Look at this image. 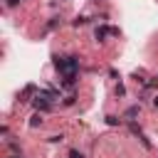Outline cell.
<instances>
[{"mask_svg": "<svg viewBox=\"0 0 158 158\" xmlns=\"http://www.w3.org/2000/svg\"><path fill=\"white\" fill-rule=\"evenodd\" d=\"M52 64H54V69H57L62 77H67V74H79V57H74V54H69V57L54 54V57H52Z\"/></svg>", "mask_w": 158, "mask_h": 158, "instance_id": "cell-1", "label": "cell"}, {"mask_svg": "<svg viewBox=\"0 0 158 158\" xmlns=\"http://www.w3.org/2000/svg\"><path fill=\"white\" fill-rule=\"evenodd\" d=\"M74 84H77V74H67L59 79V86H64V89H72Z\"/></svg>", "mask_w": 158, "mask_h": 158, "instance_id": "cell-2", "label": "cell"}, {"mask_svg": "<svg viewBox=\"0 0 158 158\" xmlns=\"http://www.w3.org/2000/svg\"><path fill=\"white\" fill-rule=\"evenodd\" d=\"M109 35H111V27H104V25H101V27H96V40H99V42H104Z\"/></svg>", "mask_w": 158, "mask_h": 158, "instance_id": "cell-3", "label": "cell"}, {"mask_svg": "<svg viewBox=\"0 0 158 158\" xmlns=\"http://www.w3.org/2000/svg\"><path fill=\"white\" fill-rule=\"evenodd\" d=\"M37 91H40V89H37L35 84H27V86L22 89V101H30L27 96H32V94H37Z\"/></svg>", "mask_w": 158, "mask_h": 158, "instance_id": "cell-4", "label": "cell"}, {"mask_svg": "<svg viewBox=\"0 0 158 158\" xmlns=\"http://www.w3.org/2000/svg\"><path fill=\"white\" fill-rule=\"evenodd\" d=\"M30 126H32V128H37V126H42V111H37V114L32 116V121H30Z\"/></svg>", "mask_w": 158, "mask_h": 158, "instance_id": "cell-5", "label": "cell"}, {"mask_svg": "<svg viewBox=\"0 0 158 158\" xmlns=\"http://www.w3.org/2000/svg\"><path fill=\"white\" fill-rule=\"evenodd\" d=\"M123 116H126V118H133V116H138V106H128Z\"/></svg>", "mask_w": 158, "mask_h": 158, "instance_id": "cell-6", "label": "cell"}, {"mask_svg": "<svg viewBox=\"0 0 158 158\" xmlns=\"http://www.w3.org/2000/svg\"><path fill=\"white\" fill-rule=\"evenodd\" d=\"M57 25H62V17H52V20L47 22V30H54Z\"/></svg>", "mask_w": 158, "mask_h": 158, "instance_id": "cell-7", "label": "cell"}, {"mask_svg": "<svg viewBox=\"0 0 158 158\" xmlns=\"http://www.w3.org/2000/svg\"><path fill=\"white\" fill-rule=\"evenodd\" d=\"M106 123H109V126H118L121 118H116V116H106Z\"/></svg>", "mask_w": 158, "mask_h": 158, "instance_id": "cell-8", "label": "cell"}, {"mask_svg": "<svg viewBox=\"0 0 158 158\" xmlns=\"http://www.w3.org/2000/svg\"><path fill=\"white\" fill-rule=\"evenodd\" d=\"M74 101H77V96H74V94H69V96H67V99H64V106H72V104H74Z\"/></svg>", "mask_w": 158, "mask_h": 158, "instance_id": "cell-9", "label": "cell"}, {"mask_svg": "<svg viewBox=\"0 0 158 158\" xmlns=\"http://www.w3.org/2000/svg\"><path fill=\"white\" fill-rule=\"evenodd\" d=\"M62 141H64L62 133H59V136H49V143H62Z\"/></svg>", "mask_w": 158, "mask_h": 158, "instance_id": "cell-10", "label": "cell"}, {"mask_svg": "<svg viewBox=\"0 0 158 158\" xmlns=\"http://www.w3.org/2000/svg\"><path fill=\"white\" fill-rule=\"evenodd\" d=\"M69 158H84V156H81L77 148H72V151H69Z\"/></svg>", "mask_w": 158, "mask_h": 158, "instance_id": "cell-11", "label": "cell"}, {"mask_svg": "<svg viewBox=\"0 0 158 158\" xmlns=\"http://www.w3.org/2000/svg\"><path fill=\"white\" fill-rule=\"evenodd\" d=\"M84 22H86V17H77L72 25H74V27H79V25H84Z\"/></svg>", "mask_w": 158, "mask_h": 158, "instance_id": "cell-12", "label": "cell"}, {"mask_svg": "<svg viewBox=\"0 0 158 158\" xmlns=\"http://www.w3.org/2000/svg\"><path fill=\"white\" fill-rule=\"evenodd\" d=\"M116 94H118V96H123V94H126V89H123V84H116Z\"/></svg>", "mask_w": 158, "mask_h": 158, "instance_id": "cell-13", "label": "cell"}, {"mask_svg": "<svg viewBox=\"0 0 158 158\" xmlns=\"http://www.w3.org/2000/svg\"><path fill=\"white\" fill-rule=\"evenodd\" d=\"M17 2H20V0H5V5H7V7H15Z\"/></svg>", "mask_w": 158, "mask_h": 158, "instance_id": "cell-14", "label": "cell"}, {"mask_svg": "<svg viewBox=\"0 0 158 158\" xmlns=\"http://www.w3.org/2000/svg\"><path fill=\"white\" fill-rule=\"evenodd\" d=\"M10 158H22V153H12V156H10Z\"/></svg>", "mask_w": 158, "mask_h": 158, "instance_id": "cell-15", "label": "cell"}, {"mask_svg": "<svg viewBox=\"0 0 158 158\" xmlns=\"http://www.w3.org/2000/svg\"><path fill=\"white\" fill-rule=\"evenodd\" d=\"M153 106H158V96H156V99H153Z\"/></svg>", "mask_w": 158, "mask_h": 158, "instance_id": "cell-16", "label": "cell"}]
</instances>
